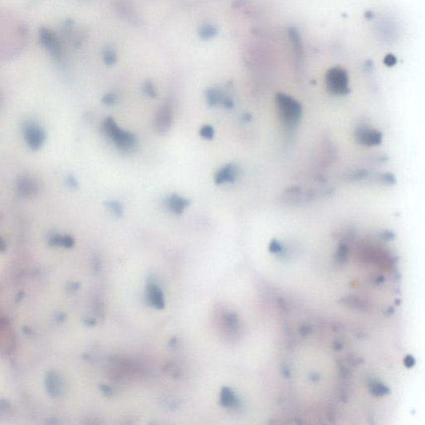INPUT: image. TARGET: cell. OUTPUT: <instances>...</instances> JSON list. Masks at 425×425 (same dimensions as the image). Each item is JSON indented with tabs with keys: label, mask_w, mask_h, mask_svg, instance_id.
I'll return each mask as SVG.
<instances>
[{
	"label": "cell",
	"mask_w": 425,
	"mask_h": 425,
	"mask_svg": "<svg viewBox=\"0 0 425 425\" xmlns=\"http://www.w3.org/2000/svg\"><path fill=\"white\" fill-rule=\"evenodd\" d=\"M102 131L107 139L115 145L121 153H131L137 145V137L131 131H126L120 127L114 118L108 117L102 124Z\"/></svg>",
	"instance_id": "obj_1"
},
{
	"label": "cell",
	"mask_w": 425,
	"mask_h": 425,
	"mask_svg": "<svg viewBox=\"0 0 425 425\" xmlns=\"http://www.w3.org/2000/svg\"><path fill=\"white\" fill-rule=\"evenodd\" d=\"M276 104L283 123L288 127H294L301 119L302 107L299 102L285 93L276 95Z\"/></svg>",
	"instance_id": "obj_2"
},
{
	"label": "cell",
	"mask_w": 425,
	"mask_h": 425,
	"mask_svg": "<svg viewBox=\"0 0 425 425\" xmlns=\"http://www.w3.org/2000/svg\"><path fill=\"white\" fill-rule=\"evenodd\" d=\"M22 132L28 147L33 151L43 148L47 141L45 129L34 120H28L22 126Z\"/></svg>",
	"instance_id": "obj_3"
},
{
	"label": "cell",
	"mask_w": 425,
	"mask_h": 425,
	"mask_svg": "<svg viewBox=\"0 0 425 425\" xmlns=\"http://www.w3.org/2000/svg\"><path fill=\"white\" fill-rule=\"evenodd\" d=\"M325 82L328 90L335 95H344L349 92L348 77L343 69L334 67L327 71Z\"/></svg>",
	"instance_id": "obj_4"
},
{
	"label": "cell",
	"mask_w": 425,
	"mask_h": 425,
	"mask_svg": "<svg viewBox=\"0 0 425 425\" xmlns=\"http://www.w3.org/2000/svg\"><path fill=\"white\" fill-rule=\"evenodd\" d=\"M15 190L22 199H34L40 194L41 184L33 176H19L15 182Z\"/></svg>",
	"instance_id": "obj_5"
},
{
	"label": "cell",
	"mask_w": 425,
	"mask_h": 425,
	"mask_svg": "<svg viewBox=\"0 0 425 425\" xmlns=\"http://www.w3.org/2000/svg\"><path fill=\"white\" fill-rule=\"evenodd\" d=\"M173 123V111L169 103H164L159 107L154 117V126L155 131L160 135H164L171 130Z\"/></svg>",
	"instance_id": "obj_6"
},
{
	"label": "cell",
	"mask_w": 425,
	"mask_h": 425,
	"mask_svg": "<svg viewBox=\"0 0 425 425\" xmlns=\"http://www.w3.org/2000/svg\"><path fill=\"white\" fill-rule=\"evenodd\" d=\"M190 200L176 193H173L169 196H167L164 200L165 209L176 215H181V214H183V212L190 206Z\"/></svg>",
	"instance_id": "obj_7"
},
{
	"label": "cell",
	"mask_w": 425,
	"mask_h": 425,
	"mask_svg": "<svg viewBox=\"0 0 425 425\" xmlns=\"http://www.w3.org/2000/svg\"><path fill=\"white\" fill-rule=\"evenodd\" d=\"M238 176V169L235 164H228L217 171L214 176V181L217 185L224 183H233Z\"/></svg>",
	"instance_id": "obj_8"
},
{
	"label": "cell",
	"mask_w": 425,
	"mask_h": 425,
	"mask_svg": "<svg viewBox=\"0 0 425 425\" xmlns=\"http://www.w3.org/2000/svg\"><path fill=\"white\" fill-rule=\"evenodd\" d=\"M48 244L52 247H62L66 248H71L75 244V239L73 237L68 234H60V233H52L48 239Z\"/></svg>",
	"instance_id": "obj_9"
},
{
	"label": "cell",
	"mask_w": 425,
	"mask_h": 425,
	"mask_svg": "<svg viewBox=\"0 0 425 425\" xmlns=\"http://www.w3.org/2000/svg\"><path fill=\"white\" fill-rule=\"evenodd\" d=\"M206 98L209 106L222 104L227 108L233 107V102L228 98H223V94L217 89H209L207 91Z\"/></svg>",
	"instance_id": "obj_10"
},
{
	"label": "cell",
	"mask_w": 425,
	"mask_h": 425,
	"mask_svg": "<svg viewBox=\"0 0 425 425\" xmlns=\"http://www.w3.org/2000/svg\"><path fill=\"white\" fill-rule=\"evenodd\" d=\"M148 300L156 308H163L164 307V297L162 295L161 291L156 285L154 284H149L147 290Z\"/></svg>",
	"instance_id": "obj_11"
},
{
	"label": "cell",
	"mask_w": 425,
	"mask_h": 425,
	"mask_svg": "<svg viewBox=\"0 0 425 425\" xmlns=\"http://www.w3.org/2000/svg\"><path fill=\"white\" fill-rule=\"evenodd\" d=\"M104 205L107 209H109L111 213L117 218L123 216L125 210L124 206L118 200H109L105 201Z\"/></svg>",
	"instance_id": "obj_12"
},
{
	"label": "cell",
	"mask_w": 425,
	"mask_h": 425,
	"mask_svg": "<svg viewBox=\"0 0 425 425\" xmlns=\"http://www.w3.org/2000/svg\"><path fill=\"white\" fill-rule=\"evenodd\" d=\"M46 385L48 388V393H50L52 396H56L57 394H59L61 385H59L58 377L55 374L49 375L46 381Z\"/></svg>",
	"instance_id": "obj_13"
},
{
	"label": "cell",
	"mask_w": 425,
	"mask_h": 425,
	"mask_svg": "<svg viewBox=\"0 0 425 425\" xmlns=\"http://www.w3.org/2000/svg\"><path fill=\"white\" fill-rule=\"evenodd\" d=\"M217 34V29L211 25H205L201 27L200 30V35L204 39H209Z\"/></svg>",
	"instance_id": "obj_14"
},
{
	"label": "cell",
	"mask_w": 425,
	"mask_h": 425,
	"mask_svg": "<svg viewBox=\"0 0 425 425\" xmlns=\"http://www.w3.org/2000/svg\"><path fill=\"white\" fill-rule=\"evenodd\" d=\"M65 184L70 190H76L79 188L78 181L73 174H70L68 176H66Z\"/></svg>",
	"instance_id": "obj_15"
},
{
	"label": "cell",
	"mask_w": 425,
	"mask_h": 425,
	"mask_svg": "<svg viewBox=\"0 0 425 425\" xmlns=\"http://www.w3.org/2000/svg\"><path fill=\"white\" fill-rule=\"evenodd\" d=\"M200 136H202L204 139L210 140V139L214 138V129L210 126H204L202 128L200 129Z\"/></svg>",
	"instance_id": "obj_16"
},
{
	"label": "cell",
	"mask_w": 425,
	"mask_h": 425,
	"mask_svg": "<svg viewBox=\"0 0 425 425\" xmlns=\"http://www.w3.org/2000/svg\"><path fill=\"white\" fill-rule=\"evenodd\" d=\"M102 102L106 106H113V105L117 104V96L113 94V93H108L102 98Z\"/></svg>",
	"instance_id": "obj_17"
},
{
	"label": "cell",
	"mask_w": 425,
	"mask_h": 425,
	"mask_svg": "<svg viewBox=\"0 0 425 425\" xmlns=\"http://www.w3.org/2000/svg\"><path fill=\"white\" fill-rule=\"evenodd\" d=\"M144 92H145V95H147L149 98H156V91L154 90V88H153V86L151 84H145V88H144Z\"/></svg>",
	"instance_id": "obj_18"
}]
</instances>
